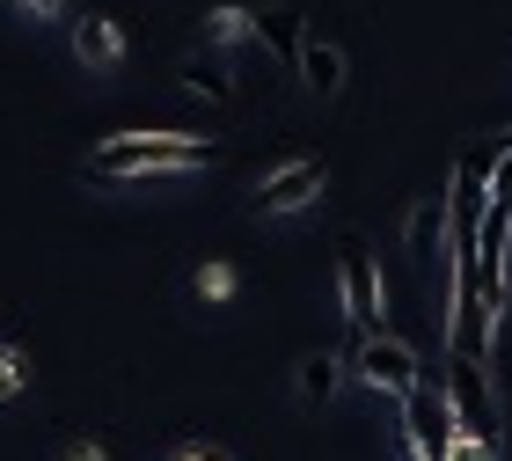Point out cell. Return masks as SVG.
I'll return each instance as SVG.
<instances>
[{
	"label": "cell",
	"instance_id": "1",
	"mask_svg": "<svg viewBox=\"0 0 512 461\" xmlns=\"http://www.w3.org/2000/svg\"><path fill=\"white\" fill-rule=\"evenodd\" d=\"M220 147L213 140H191V132H118L88 154V176L103 183H125V176H161V169H213Z\"/></svg>",
	"mask_w": 512,
	"mask_h": 461
},
{
	"label": "cell",
	"instance_id": "2",
	"mask_svg": "<svg viewBox=\"0 0 512 461\" xmlns=\"http://www.w3.org/2000/svg\"><path fill=\"white\" fill-rule=\"evenodd\" d=\"M352 374L374 388V396H395L403 403L417 381H425V359H417V344H403V337H388V330H374V337H359V352H352Z\"/></svg>",
	"mask_w": 512,
	"mask_h": 461
},
{
	"label": "cell",
	"instance_id": "3",
	"mask_svg": "<svg viewBox=\"0 0 512 461\" xmlns=\"http://www.w3.org/2000/svg\"><path fill=\"white\" fill-rule=\"evenodd\" d=\"M337 279H344V322H352L359 337H374L381 330V271H374L366 235H344L337 242Z\"/></svg>",
	"mask_w": 512,
	"mask_h": 461
},
{
	"label": "cell",
	"instance_id": "4",
	"mask_svg": "<svg viewBox=\"0 0 512 461\" xmlns=\"http://www.w3.org/2000/svg\"><path fill=\"white\" fill-rule=\"evenodd\" d=\"M403 249L417 257V271H439V279H447V264H454V205H447V191H425L410 205Z\"/></svg>",
	"mask_w": 512,
	"mask_h": 461
},
{
	"label": "cell",
	"instance_id": "5",
	"mask_svg": "<svg viewBox=\"0 0 512 461\" xmlns=\"http://www.w3.org/2000/svg\"><path fill=\"white\" fill-rule=\"evenodd\" d=\"M447 396H454L461 432H476V440H498V403H491V366H483V359L447 352Z\"/></svg>",
	"mask_w": 512,
	"mask_h": 461
},
{
	"label": "cell",
	"instance_id": "6",
	"mask_svg": "<svg viewBox=\"0 0 512 461\" xmlns=\"http://www.w3.org/2000/svg\"><path fill=\"white\" fill-rule=\"evenodd\" d=\"M308 198H322V161H278L256 183V213H300Z\"/></svg>",
	"mask_w": 512,
	"mask_h": 461
},
{
	"label": "cell",
	"instance_id": "7",
	"mask_svg": "<svg viewBox=\"0 0 512 461\" xmlns=\"http://www.w3.org/2000/svg\"><path fill=\"white\" fill-rule=\"evenodd\" d=\"M293 74H300V88H308V96L330 103L337 88H344V74H352V59H344V44H330V37H315V30H308V44H300V66H293Z\"/></svg>",
	"mask_w": 512,
	"mask_h": 461
},
{
	"label": "cell",
	"instance_id": "8",
	"mask_svg": "<svg viewBox=\"0 0 512 461\" xmlns=\"http://www.w3.org/2000/svg\"><path fill=\"white\" fill-rule=\"evenodd\" d=\"M183 88H191V96H205V103H242V96H235V74H227V59L213 52V44L183 59Z\"/></svg>",
	"mask_w": 512,
	"mask_h": 461
},
{
	"label": "cell",
	"instance_id": "9",
	"mask_svg": "<svg viewBox=\"0 0 512 461\" xmlns=\"http://www.w3.org/2000/svg\"><path fill=\"white\" fill-rule=\"evenodd\" d=\"M256 44H271L286 66H300V44H308V22H300V8H256Z\"/></svg>",
	"mask_w": 512,
	"mask_h": 461
},
{
	"label": "cell",
	"instance_id": "10",
	"mask_svg": "<svg viewBox=\"0 0 512 461\" xmlns=\"http://www.w3.org/2000/svg\"><path fill=\"white\" fill-rule=\"evenodd\" d=\"M74 59H81V66H118V59H125V37H118V22H103V15H81V22H74Z\"/></svg>",
	"mask_w": 512,
	"mask_h": 461
},
{
	"label": "cell",
	"instance_id": "11",
	"mask_svg": "<svg viewBox=\"0 0 512 461\" xmlns=\"http://www.w3.org/2000/svg\"><path fill=\"white\" fill-rule=\"evenodd\" d=\"M337 381H344V359H337V352H308V359L293 366V388H300L308 403H330Z\"/></svg>",
	"mask_w": 512,
	"mask_h": 461
},
{
	"label": "cell",
	"instance_id": "12",
	"mask_svg": "<svg viewBox=\"0 0 512 461\" xmlns=\"http://www.w3.org/2000/svg\"><path fill=\"white\" fill-rule=\"evenodd\" d=\"M205 44H213V52L256 44V8H213V15H205Z\"/></svg>",
	"mask_w": 512,
	"mask_h": 461
},
{
	"label": "cell",
	"instance_id": "13",
	"mask_svg": "<svg viewBox=\"0 0 512 461\" xmlns=\"http://www.w3.org/2000/svg\"><path fill=\"white\" fill-rule=\"evenodd\" d=\"M22 388H30V366H22V352H8V344H0V403L22 396Z\"/></svg>",
	"mask_w": 512,
	"mask_h": 461
},
{
	"label": "cell",
	"instance_id": "14",
	"mask_svg": "<svg viewBox=\"0 0 512 461\" xmlns=\"http://www.w3.org/2000/svg\"><path fill=\"white\" fill-rule=\"evenodd\" d=\"M198 293H205V301H227V293H235V271H227V264H205V271H198Z\"/></svg>",
	"mask_w": 512,
	"mask_h": 461
},
{
	"label": "cell",
	"instance_id": "15",
	"mask_svg": "<svg viewBox=\"0 0 512 461\" xmlns=\"http://www.w3.org/2000/svg\"><path fill=\"white\" fill-rule=\"evenodd\" d=\"M30 15H74V0H22Z\"/></svg>",
	"mask_w": 512,
	"mask_h": 461
},
{
	"label": "cell",
	"instance_id": "16",
	"mask_svg": "<svg viewBox=\"0 0 512 461\" xmlns=\"http://www.w3.org/2000/svg\"><path fill=\"white\" fill-rule=\"evenodd\" d=\"M176 461H227V454H220V447H183Z\"/></svg>",
	"mask_w": 512,
	"mask_h": 461
},
{
	"label": "cell",
	"instance_id": "17",
	"mask_svg": "<svg viewBox=\"0 0 512 461\" xmlns=\"http://www.w3.org/2000/svg\"><path fill=\"white\" fill-rule=\"evenodd\" d=\"M66 461H103V447H96V440H81V447L66 454Z\"/></svg>",
	"mask_w": 512,
	"mask_h": 461
},
{
	"label": "cell",
	"instance_id": "18",
	"mask_svg": "<svg viewBox=\"0 0 512 461\" xmlns=\"http://www.w3.org/2000/svg\"><path fill=\"white\" fill-rule=\"evenodd\" d=\"M498 147H512V132H505V140H498Z\"/></svg>",
	"mask_w": 512,
	"mask_h": 461
}]
</instances>
